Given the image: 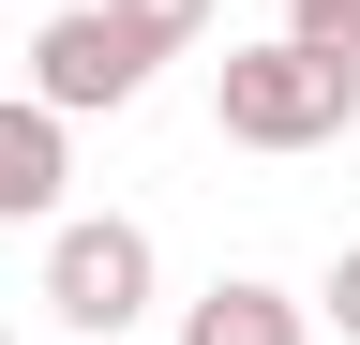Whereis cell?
I'll return each instance as SVG.
<instances>
[{
  "mask_svg": "<svg viewBox=\"0 0 360 345\" xmlns=\"http://www.w3.org/2000/svg\"><path fill=\"white\" fill-rule=\"evenodd\" d=\"M210 105H225L240 150H330L345 120H360V75L270 30V46H225V91H210Z\"/></svg>",
  "mask_w": 360,
  "mask_h": 345,
  "instance_id": "1",
  "label": "cell"
},
{
  "mask_svg": "<svg viewBox=\"0 0 360 345\" xmlns=\"http://www.w3.org/2000/svg\"><path fill=\"white\" fill-rule=\"evenodd\" d=\"M45 315H60V330H135V315H150V226L75 210V226L45 240Z\"/></svg>",
  "mask_w": 360,
  "mask_h": 345,
  "instance_id": "2",
  "label": "cell"
},
{
  "mask_svg": "<svg viewBox=\"0 0 360 345\" xmlns=\"http://www.w3.org/2000/svg\"><path fill=\"white\" fill-rule=\"evenodd\" d=\"M135 91H150V46H135L105 0H75V15H45V30H30V105L90 120V105H135Z\"/></svg>",
  "mask_w": 360,
  "mask_h": 345,
  "instance_id": "3",
  "label": "cell"
},
{
  "mask_svg": "<svg viewBox=\"0 0 360 345\" xmlns=\"http://www.w3.org/2000/svg\"><path fill=\"white\" fill-rule=\"evenodd\" d=\"M60 181H75V120L30 105V91H0V226H45Z\"/></svg>",
  "mask_w": 360,
  "mask_h": 345,
  "instance_id": "4",
  "label": "cell"
},
{
  "mask_svg": "<svg viewBox=\"0 0 360 345\" xmlns=\"http://www.w3.org/2000/svg\"><path fill=\"white\" fill-rule=\"evenodd\" d=\"M165 345H300V300H285V285H255V271H225Z\"/></svg>",
  "mask_w": 360,
  "mask_h": 345,
  "instance_id": "5",
  "label": "cell"
},
{
  "mask_svg": "<svg viewBox=\"0 0 360 345\" xmlns=\"http://www.w3.org/2000/svg\"><path fill=\"white\" fill-rule=\"evenodd\" d=\"M105 15L135 30V46H150V60H180V46H195V30H210V0H105Z\"/></svg>",
  "mask_w": 360,
  "mask_h": 345,
  "instance_id": "6",
  "label": "cell"
},
{
  "mask_svg": "<svg viewBox=\"0 0 360 345\" xmlns=\"http://www.w3.org/2000/svg\"><path fill=\"white\" fill-rule=\"evenodd\" d=\"M285 46H315V60L360 75V0H285Z\"/></svg>",
  "mask_w": 360,
  "mask_h": 345,
  "instance_id": "7",
  "label": "cell"
},
{
  "mask_svg": "<svg viewBox=\"0 0 360 345\" xmlns=\"http://www.w3.org/2000/svg\"><path fill=\"white\" fill-rule=\"evenodd\" d=\"M315 300H330V330H345V345H360V240H345V255H330V285H315Z\"/></svg>",
  "mask_w": 360,
  "mask_h": 345,
  "instance_id": "8",
  "label": "cell"
},
{
  "mask_svg": "<svg viewBox=\"0 0 360 345\" xmlns=\"http://www.w3.org/2000/svg\"><path fill=\"white\" fill-rule=\"evenodd\" d=\"M0 345H15V330H0Z\"/></svg>",
  "mask_w": 360,
  "mask_h": 345,
  "instance_id": "9",
  "label": "cell"
}]
</instances>
